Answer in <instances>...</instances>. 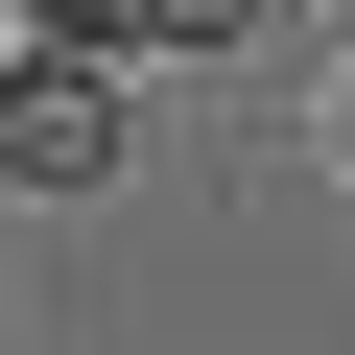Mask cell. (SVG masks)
Wrapping results in <instances>:
<instances>
[{
  "label": "cell",
  "instance_id": "obj_3",
  "mask_svg": "<svg viewBox=\"0 0 355 355\" xmlns=\"http://www.w3.org/2000/svg\"><path fill=\"white\" fill-rule=\"evenodd\" d=\"M331 166H355V95H331Z\"/></svg>",
  "mask_w": 355,
  "mask_h": 355
},
{
  "label": "cell",
  "instance_id": "obj_2",
  "mask_svg": "<svg viewBox=\"0 0 355 355\" xmlns=\"http://www.w3.org/2000/svg\"><path fill=\"white\" fill-rule=\"evenodd\" d=\"M284 0H119V71H237Z\"/></svg>",
  "mask_w": 355,
  "mask_h": 355
},
{
  "label": "cell",
  "instance_id": "obj_1",
  "mask_svg": "<svg viewBox=\"0 0 355 355\" xmlns=\"http://www.w3.org/2000/svg\"><path fill=\"white\" fill-rule=\"evenodd\" d=\"M119 71H24V48H0V190H24V214H71V190H119Z\"/></svg>",
  "mask_w": 355,
  "mask_h": 355
}]
</instances>
